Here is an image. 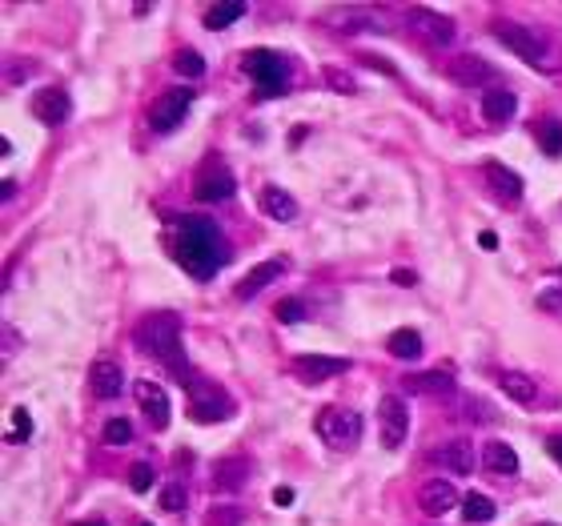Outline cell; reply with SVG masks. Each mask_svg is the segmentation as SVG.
Returning <instances> with one entry per match:
<instances>
[{
  "instance_id": "6da1fadb",
  "label": "cell",
  "mask_w": 562,
  "mask_h": 526,
  "mask_svg": "<svg viewBox=\"0 0 562 526\" xmlns=\"http://www.w3.org/2000/svg\"><path fill=\"white\" fill-rule=\"evenodd\" d=\"M177 261L185 266V274L197 281H209L218 269L229 261V246H225V233L213 221L193 218L181 225L177 233Z\"/></svg>"
},
{
  "instance_id": "7a4b0ae2",
  "label": "cell",
  "mask_w": 562,
  "mask_h": 526,
  "mask_svg": "<svg viewBox=\"0 0 562 526\" xmlns=\"http://www.w3.org/2000/svg\"><path fill=\"white\" fill-rule=\"evenodd\" d=\"M137 342L145 346L161 365L177 374V378H189V362H185V330H181V317L173 309H157L149 314L145 322L137 326Z\"/></svg>"
},
{
  "instance_id": "3957f363",
  "label": "cell",
  "mask_w": 562,
  "mask_h": 526,
  "mask_svg": "<svg viewBox=\"0 0 562 526\" xmlns=\"http://www.w3.org/2000/svg\"><path fill=\"white\" fill-rule=\"evenodd\" d=\"M490 33H494V41H502L518 61H527L530 69H538V73H558L562 69L558 44L550 41L547 33H538V28L518 24V21H494Z\"/></svg>"
},
{
  "instance_id": "277c9868",
  "label": "cell",
  "mask_w": 562,
  "mask_h": 526,
  "mask_svg": "<svg viewBox=\"0 0 562 526\" xmlns=\"http://www.w3.org/2000/svg\"><path fill=\"white\" fill-rule=\"evenodd\" d=\"M181 386L189 394V410L197 422H229L237 414V402L229 398V390L218 386L213 378H205V374H189Z\"/></svg>"
},
{
  "instance_id": "5b68a950",
  "label": "cell",
  "mask_w": 562,
  "mask_h": 526,
  "mask_svg": "<svg viewBox=\"0 0 562 526\" xmlns=\"http://www.w3.org/2000/svg\"><path fill=\"white\" fill-rule=\"evenodd\" d=\"M314 430L330 450H354L362 438V414L358 410H345V406H325L322 414H317Z\"/></svg>"
},
{
  "instance_id": "8992f818",
  "label": "cell",
  "mask_w": 562,
  "mask_h": 526,
  "mask_svg": "<svg viewBox=\"0 0 562 526\" xmlns=\"http://www.w3.org/2000/svg\"><path fill=\"white\" fill-rule=\"evenodd\" d=\"M246 73L257 81V97H281L289 89V64L281 61V53H269V49H253L246 53Z\"/></svg>"
},
{
  "instance_id": "52a82bcc",
  "label": "cell",
  "mask_w": 562,
  "mask_h": 526,
  "mask_svg": "<svg viewBox=\"0 0 562 526\" xmlns=\"http://www.w3.org/2000/svg\"><path fill=\"white\" fill-rule=\"evenodd\" d=\"M406 28H410V36H418L430 49H446V44L454 41V21H450L446 13H434V8H410Z\"/></svg>"
},
{
  "instance_id": "ba28073f",
  "label": "cell",
  "mask_w": 562,
  "mask_h": 526,
  "mask_svg": "<svg viewBox=\"0 0 562 526\" xmlns=\"http://www.w3.org/2000/svg\"><path fill=\"white\" fill-rule=\"evenodd\" d=\"M189 109H193V89H169L165 97H157L149 105V125H153V133H173Z\"/></svg>"
},
{
  "instance_id": "9c48e42d",
  "label": "cell",
  "mask_w": 562,
  "mask_h": 526,
  "mask_svg": "<svg viewBox=\"0 0 562 526\" xmlns=\"http://www.w3.org/2000/svg\"><path fill=\"white\" fill-rule=\"evenodd\" d=\"M28 109H33V117L41 121V125H64V121L73 117V97L61 84H44V89L33 93Z\"/></svg>"
},
{
  "instance_id": "30bf717a",
  "label": "cell",
  "mask_w": 562,
  "mask_h": 526,
  "mask_svg": "<svg viewBox=\"0 0 562 526\" xmlns=\"http://www.w3.org/2000/svg\"><path fill=\"white\" fill-rule=\"evenodd\" d=\"M378 422H382V443H386V450H398L410 434V406L398 394H386L378 402Z\"/></svg>"
},
{
  "instance_id": "8fae6325",
  "label": "cell",
  "mask_w": 562,
  "mask_h": 526,
  "mask_svg": "<svg viewBox=\"0 0 562 526\" xmlns=\"http://www.w3.org/2000/svg\"><path fill=\"white\" fill-rule=\"evenodd\" d=\"M237 193V181H233V173L225 165H209L197 173L193 181V197L205 205H218V201H229V197Z\"/></svg>"
},
{
  "instance_id": "7c38bea8",
  "label": "cell",
  "mask_w": 562,
  "mask_h": 526,
  "mask_svg": "<svg viewBox=\"0 0 562 526\" xmlns=\"http://www.w3.org/2000/svg\"><path fill=\"white\" fill-rule=\"evenodd\" d=\"M418 506H422V514H430V519H442V514H450L454 506H462V499H458V491L446 482V478H430V482L418 486Z\"/></svg>"
},
{
  "instance_id": "4fadbf2b",
  "label": "cell",
  "mask_w": 562,
  "mask_h": 526,
  "mask_svg": "<svg viewBox=\"0 0 562 526\" xmlns=\"http://www.w3.org/2000/svg\"><path fill=\"white\" fill-rule=\"evenodd\" d=\"M133 394H137V406L145 410L149 426H153V430H165V426H169V394H165L161 382L140 378L137 386H133Z\"/></svg>"
},
{
  "instance_id": "5bb4252c",
  "label": "cell",
  "mask_w": 562,
  "mask_h": 526,
  "mask_svg": "<svg viewBox=\"0 0 562 526\" xmlns=\"http://www.w3.org/2000/svg\"><path fill=\"white\" fill-rule=\"evenodd\" d=\"M442 73L454 84H482V81H494V69L482 61V56H474V53H458V56H450V61L442 64Z\"/></svg>"
},
{
  "instance_id": "9a60e30c",
  "label": "cell",
  "mask_w": 562,
  "mask_h": 526,
  "mask_svg": "<svg viewBox=\"0 0 562 526\" xmlns=\"http://www.w3.org/2000/svg\"><path fill=\"white\" fill-rule=\"evenodd\" d=\"M434 458L442 463V471L450 474H474V466L482 463V454H474V443L470 438H450L434 450Z\"/></svg>"
},
{
  "instance_id": "2e32d148",
  "label": "cell",
  "mask_w": 562,
  "mask_h": 526,
  "mask_svg": "<svg viewBox=\"0 0 562 526\" xmlns=\"http://www.w3.org/2000/svg\"><path fill=\"white\" fill-rule=\"evenodd\" d=\"M345 370H350V362L345 358H325V354H297L294 358V374L302 382H330Z\"/></svg>"
},
{
  "instance_id": "e0dca14e",
  "label": "cell",
  "mask_w": 562,
  "mask_h": 526,
  "mask_svg": "<svg viewBox=\"0 0 562 526\" xmlns=\"http://www.w3.org/2000/svg\"><path fill=\"white\" fill-rule=\"evenodd\" d=\"M482 471L502 474V478H514V474L522 471L518 450H514L510 443H502V438H490V443L482 446Z\"/></svg>"
},
{
  "instance_id": "ac0fdd59",
  "label": "cell",
  "mask_w": 562,
  "mask_h": 526,
  "mask_svg": "<svg viewBox=\"0 0 562 526\" xmlns=\"http://www.w3.org/2000/svg\"><path fill=\"white\" fill-rule=\"evenodd\" d=\"M246 482H249V458H241V454L221 458L218 471H213V491L218 494H237Z\"/></svg>"
},
{
  "instance_id": "d6986e66",
  "label": "cell",
  "mask_w": 562,
  "mask_h": 526,
  "mask_svg": "<svg viewBox=\"0 0 562 526\" xmlns=\"http://www.w3.org/2000/svg\"><path fill=\"white\" fill-rule=\"evenodd\" d=\"M89 386H92V394H97L101 402L117 398V394L125 390V370H121L117 362H92V370H89Z\"/></svg>"
},
{
  "instance_id": "ffe728a7",
  "label": "cell",
  "mask_w": 562,
  "mask_h": 526,
  "mask_svg": "<svg viewBox=\"0 0 562 526\" xmlns=\"http://www.w3.org/2000/svg\"><path fill=\"white\" fill-rule=\"evenodd\" d=\"M514 109H518V97H514L506 84H494V89L482 93V117L494 121V125H502V121L514 117Z\"/></svg>"
},
{
  "instance_id": "44dd1931",
  "label": "cell",
  "mask_w": 562,
  "mask_h": 526,
  "mask_svg": "<svg viewBox=\"0 0 562 526\" xmlns=\"http://www.w3.org/2000/svg\"><path fill=\"white\" fill-rule=\"evenodd\" d=\"M482 173L490 177L494 197H502V201H518V197H522V177L514 173V169H506V165H499V161H486Z\"/></svg>"
},
{
  "instance_id": "7402d4cb",
  "label": "cell",
  "mask_w": 562,
  "mask_h": 526,
  "mask_svg": "<svg viewBox=\"0 0 562 526\" xmlns=\"http://www.w3.org/2000/svg\"><path fill=\"white\" fill-rule=\"evenodd\" d=\"M261 213L274 221H294L302 209H297V201L281 190V185H266V190H261Z\"/></svg>"
},
{
  "instance_id": "603a6c76",
  "label": "cell",
  "mask_w": 562,
  "mask_h": 526,
  "mask_svg": "<svg viewBox=\"0 0 562 526\" xmlns=\"http://www.w3.org/2000/svg\"><path fill=\"white\" fill-rule=\"evenodd\" d=\"M281 269H286L281 261H261V266H253V269H249V278H246V281H237V289H233V294H237L241 302H249V297H257L261 289H266L274 278H281Z\"/></svg>"
},
{
  "instance_id": "cb8c5ba5",
  "label": "cell",
  "mask_w": 562,
  "mask_h": 526,
  "mask_svg": "<svg viewBox=\"0 0 562 526\" xmlns=\"http://www.w3.org/2000/svg\"><path fill=\"white\" fill-rule=\"evenodd\" d=\"M499 386H502L506 398H514L518 406H534V402H538V386H534V378H527V374H518V370L499 374Z\"/></svg>"
},
{
  "instance_id": "d4e9b609",
  "label": "cell",
  "mask_w": 562,
  "mask_h": 526,
  "mask_svg": "<svg viewBox=\"0 0 562 526\" xmlns=\"http://www.w3.org/2000/svg\"><path fill=\"white\" fill-rule=\"evenodd\" d=\"M386 350H390V358H398V362H418L422 358V334L410 330V326H402V330L390 334Z\"/></svg>"
},
{
  "instance_id": "484cf974",
  "label": "cell",
  "mask_w": 562,
  "mask_h": 526,
  "mask_svg": "<svg viewBox=\"0 0 562 526\" xmlns=\"http://www.w3.org/2000/svg\"><path fill=\"white\" fill-rule=\"evenodd\" d=\"M406 386L414 394H450V390H454V374H450V370H426V374L406 378Z\"/></svg>"
},
{
  "instance_id": "4316f807",
  "label": "cell",
  "mask_w": 562,
  "mask_h": 526,
  "mask_svg": "<svg viewBox=\"0 0 562 526\" xmlns=\"http://www.w3.org/2000/svg\"><path fill=\"white\" fill-rule=\"evenodd\" d=\"M494 514H499V506H494L490 494L470 491V494L462 499V519H466V522H490Z\"/></svg>"
},
{
  "instance_id": "83f0119b",
  "label": "cell",
  "mask_w": 562,
  "mask_h": 526,
  "mask_svg": "<svg viewBox=\"0 0 562 526\" xmlns=\"http://www.w3.org/2000/svg\"><path fill=\"white\" fill-rule=\"evenodd\" d=\"M241 16H246V5H237V0H229V5H213L209 13H205V28L218 33V28H229L233 21H241Z\"/></svg>"
},
{
  "instance_id": "f1b7e54d",
  "label": "cell",
  "mask_w": 562,
  "mask_h": 526,
  "mask_svg": "<svg viewBox=\"0 0 562 526\" xmlns=\"http://www.w3.org/2000/svg\"><path fill=\"white\" fill-rule=\"evenodd\" d=\"M538 149H542V153H550V157L562 153V121L558 117L538 121Z\"/></svg>"
},
{
  "instance_id": "f546056e",
  "label": "cell",
  "mask_w": 562,
  "mask_h": 526,
  "mask_svg": "<svg viewBox=\"0 0 562 526\" xmlns=\"http://www.w3.org/2000/svg\"><path fill=\"white\" fill-rule=\"evenodd\" d=\"M241 522H246V511L237 502H218L205 514V526H241Z\"/></svg>"
},
{
  "instance_id": "4dcf8cb0",
  "label": "cell",
  "mask_w": 562,
  "mask_h": 526,
  "mask_svg": "<svg viewBox=\"0 0 562 526\" xmlns=\"http://www.w3.org/2000/svg\"><path fill=\"white\" fill-rule=\"evenodd\" d=\"M101 438H105L109 446H129L133 443V422L129 418H109L105 430H101Z\"/></svg>"
},
{
  "instance_id": "1f68e13d",
  "label": "cell",
  "mask_w": 562,
  "mask_h": 526,
  "mask_svg": "<svg viewBox=\"0 0 562 526\" xmlns=\"http://www.w3.org/2000/svg\"><path fill=\"white\" fill-rule=\"evenodd\" d=\"M173 69L181 73V77H189V81H197V77H205V61H201V53H193V49H181L173 56Z\"/></svg>"
},
{
  "instance_id": "d6a6232c",
  "label": "cell",
  "mask_w": 562,
  "mask_h": 526,
  "mask_svg": "<svg viewBox=\"0 0 562 526\" xmlns=\"http://www.w3.org/2000/svg\"><path fill=\"white\" fill-rule=\"evenodd\" d=\"M28 434H33V418H28L24 406L13 410V426H8V443H28Z\"/></svg>"
},
{
  "instance_id": "836d02e7",
  "label": "cell",
  "mask_w": 562,
  "mask_h": 526,
  "mask_svg": "<svg viewBox=\"0 0 562 526\" xmlns=\"http://www.w3.org/2000/svg\"><path fill=\"white\" fill-rule=\"evenodd\" d=\"M161 511H169V514H181L185 511V486L181 482L161 486Z\"/></svg>"
},
{
  "instance_id": "e575fe53",
  "label": "cell",
  "mask_w": 562,
  "mask_h": 526,
  "mask_svg": "<svg viewBox=\"0 0 562 526\" xmlns=\"http://www.w3.org/2000/svg\"><path fill=\"white\" fill-rule=\"evenodd\" d=\"M277 322H286V326H294V322H302L305 317V302L302 297H286V302H277Z\"/></svg>"
},
{
  "instance_id": "d590c367",
  "label": "cell",
  "mask_w": 562,
  "mask_h": 526,
  "mask_svg": "<svg viewBox=\"0 0 562 526\" xmlns=\"http://www.w3.org/2000/svg\"><path fill=\"white\" fill-rule=\"evenodd\" d=\"M153 478H157V471L149 463H137L133 471H129V486H133L137 494H145V491H153Z\"/></svg>"
},
{
  "instance_id": "8d00e7d4",
  "label": "cell",
  "mask_w": 562,
  "mask_h": 526,
  "mask_svg": "<svg viewBox=\"0 0 562 526\" xmlns=\"http://www.w3.org/2000/svg\"><path fill=\"white\" fill-rule=\"evenodd\" d=\"M325 77H330V81H334V89H337V93H354V77H350V73H337V69H325Z\"/></svg>"
},
{
  "instance_id": "74e56055",
  "label": "cell",
  "mask_w": 562,
  "mask_h": 526,
  "mask_svg": "<svg viewBox=\"0 0 562 526\" xmlns=\"http://www.w3.org/2000/svg\"><path fill=\"white\" fill-rule=\"evenodd\" d=\"M538 306L542 309H562V289H547V294H538Z\"/></svg>"
},
{
  "instance_id": "f35d334b",
  "label": "cell",
  "mask_w": 562,
  "mask_h": 526,
  "mask_svg": "<svg viewBox=\"0 0 562 526\" xmlns=\"http://www.w3.org/2000/svg\"><path fill=\"white\" fill-rule=\"evenodd\" d=\"M393 286H418V274H414V269H393Z\"/></svg>"
},
{
  "instance_id": "ab89813d",
  "label": "cell",
  "mask_w": 562,
  "mask_h": 526,
  "mask_svg": "<svg viewBox=\"0 0 562 526\" xmlns=\"http://www.w3.org/2000/svg\"><path fill=\"white\" fill-rule=\"evenodd\" d=\"M478 246H482L486 253H494V249H499V233H494V229H482V238H478Z\"/></svg>"
},
{
  "instance_id": "60d3db41",
  "label": "cell",
  "mask_w": 562,
  "mask_h": 526,
  "mask_svg": "<svg viewBox=\"0 0 562 526\" xmlns=\"http://www.w3.org/2000/svg\"><path fill=\"white\" fill-rule=\"evenodd\" d=\"M274 506H294V491H289V486H277V491H274Z\"/></svg>"
},
{
  "instance_id": "b9f144b4",
  "label": "cell",
  "mask_w": 562,
  "mask_h": 526,
  "mask_svg": "<svg viewBox=\"0 0 562 526\" xmlns=\"http://www.w3.org/2000/svg\"><path fill=\"white\" fill-rule=\"evenodd\" d=\"M550 458H555V463L562 466V434H558V438H550Z\"/></svg>"
},
{
  "instance_id": "7bdbcfd3",
  "label": "cell",
  "mask_w": 562,
  "mask_h": 526,
  "mask_svg": "<svg viewBox=\"0 0 562 526\" xmlns=\"http://www.w3.org/2000/svg\"><path fill=\"white\" fill-rule=\"evenodd\" d=\"M77 526H109V522H101V519H89V522H77Z\"/></svg>"
},
{
  "instance_id": "ee69618b",
  "label": "cell",
  "mask_w": 562,
  "mask_h": 526,
  "mask_svg": "<svg viewBox=\"0 0 562 526\" xmlns=\"http://www.w3.org/2000/svg\"><path fill=\"white\" fill-rule=\"evenodd\" d=\"M140 526H153V522H140Z\"/></svg>"
}]
</instances>
